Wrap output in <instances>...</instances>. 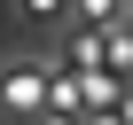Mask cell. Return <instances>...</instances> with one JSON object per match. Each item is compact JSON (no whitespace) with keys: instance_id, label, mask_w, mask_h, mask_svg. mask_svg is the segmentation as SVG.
<instances>
[{"instance_id":"7a4b0ae2","label":"cell","mask_w":133,"mask_h":125,"mask_svg":"<svg viewBox=\"0 0 133 125\" xmlns=\"http://www.w3.org/2000/svg\"><path fill=\"white\" fill-rule=\"evenodd\" d=\"M78 8H86L94 24H110V16H117V0H78Z\"/></svg>"},{"instance_id":"3957f363","label":"cell","mask_w":133,"mask_h":125,"mask_svg":"<svg viewBox=\"0 0 133 125\" xmlns=\"http://www.w3.org/2000/svg\"><path fill=\"white\" fill-rule=\"evenodd\" d=\"M16 8H24V16H47V8H63V0H16Z\"/></svg>"},{"instance_id":"6da1fadb","label":"cell","mask_w":133,"mask_h":125,"mask_svg":"<svg viewBox=\"0 0 133 125\" xmlns=\"http://www.w3.org/2000/svg\"><path fill=\"white\" fill-rule=\"evenodd\" d=\"M0 102L39 117V109H47V78H39V71H8V78H0Z\"/></svg>"}]
</instances>
